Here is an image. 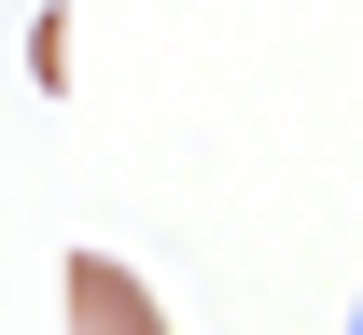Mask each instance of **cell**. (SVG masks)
Returning <instances> with one entry per match:
<instances>
[{"label":"cell","mask_w":363,"mask_h":335,"mask_svg":"<svg viewBox=\"0 0 363 335\" xmlns=\"http://www.w3.org/2000/svg\"><path fill=\"white\" fill-rule=\"evenodd\" d=\"M70 335H168V307L140 293V266H112V251H70Z\"/></svg>","instance_id":"cell-1"}]
</instances>
